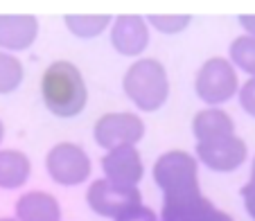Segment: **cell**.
Returning <instances> with one entry per match:
<instances>
[{
    "label": "cell",
    "instance_id": "21",
    "mask_svg": "<svg viewBox=\"0 0 255 221\" xmlns=\"http://www.w3.org/2000/svg\"><path fill=\"white\" fill-rule=\"evenodd\" d=\"M242 199H244V206H246V212L255 219V183H246L244 188L240 190Z\"/></svg>",
    "mask_w": 255,
    "mask_h": 221
},
{
    "label": "cell",
    "instance_id": "3",
    "mask_svg": "<svg viewBox=\"0 0 255 221\" xmlns=\"http://www.w3.org/2000/svg\"><path fill=\"white\" fill-rule=\"evenodd\" d=\"M127 97L144 113L163 109L169 97V77L158 59H138L127 68L122 77Z\"/></svg>",
    "mask_w": 255,
    "mask_h": 221
},
{
    "label": "cell",
    "instance_id": "19",
    "mask_svg": "<svg viewBox=\"0 0 255 221\" xmlns=\"http://www.w3.org/2000/svg\"><path fill=\"white\" fill-rule=\"evenodd\" d=\"M237 97H240L242 109H244L249 115L255 117V77L246 79V82L242 84L240 91H237Z\"/></svg>",
    "mask_w": 255,
    "mask_h": 221
},
{
    "label": "cell",
    "instance_id": "1",
    "mask_svg": "<svg viewBox=\"0 0 255 221\" xmlns=\"http://www.w3.org/2000/svg\"><path fill=\"white\" fill-rule=\"evenodd\" d=\"M154 181L163 190V221H203L212 206L201 192L199 163L181 149L165 151L154 163Z\"/></svg>",
    "mask_w": 255,
    "mask_h": 221
},
{
    "label": "cell",
    "instance_id": "13",
    "mask_svg": "<svg viewBox=\"0 0 255 221\" xmlns=\"http://www.w3.org/2000/svg\"><path fill=\"white\" fill-rule=\"evenodd\" d=\"M192 133L197 142H206V140H215L222 135L235 133V122L224 109L219 106H208V109L199 110L192 120Z\"/></svg>",
    "mask_w": 255,
    "mask_h": 221
},
{
    "label": "cell",
    "instance_id": "4",
    "mask_svg": "<svg viewBox=\"0 0 255 221\" xmlns=\"http://www.w3.org/2000/svg\"><path fill=\"white\" fill-rule=\"evenodd\" d=\"M194 91L199 100L210 106H219L237 95L240 91V77L237 68L224 57H210L203 61L194 77Z\"/></svg>",
    "mask_w": 255,
    "mask_h": 221
},
{
    "label": "cell",
    "instance_id": "11",
    "mask_svg": "<svg viewBox=\"0 0 255 221\" xmlns=\"http://www.w3.org/2000/svg\"><path fill=\"white\" fill-rule=\"evenodd\" d=\"M39 36V20L32 14H0V48L2 52H20L32 48Z\"/></svg>",
    "mask_w": 255,
    "mask_h": 221
},
{
    "label": "cell",
    "instance_id": "9",
    "mask_svg": "<svg viewBox=\"0 0 255 221\" xmlns=\"http://www.w3.org/2000/svg\"><path fill=\"white\" fill-rule=\"evenodd\" d=\"M111 45L122 57H140L149 45V25L138 14H120L111 25Z\"/></svg>",
    "mask_w": 255,
    "mask_h": 221
},
{
    "label": "cell",
    "instance_id": "18",
    "mask_svg": "<svg viewBox=\"0 0 255 221\" xmlns=\"http://www.w3.org/2000/svg\"><path fill=\"white\" fill-rule=\"evenodd\" d=\"M190 20H192V16H190V14H176V16H172V14H165V16L149 14V16H147V23L154 25V27L158 29V32H163V34H178V32H183V29L190 25Z\"/></svg>",
    "mask_w": 255,
    "mask_h": 221
},
{
    "label": "cell",
    "instance_id": "10",
    "mask_svg": "<svg viewBox=\"0 0 255 221\" xmlns=\"http://www.w3.org/2000/svg\"><path fill=\"white\" fill-rule=\"evenodd\" d=\"M102 172L104 178L120 188H138V183L144 176L142 156L135 147H122L113 149L102 158Z\"/></svg>",
    "mask_w": 255,
    "mask_h": 221
},
{
    "label": "cell",
    "instance_id": "6",
    "mask_svg": "<svg viewBox=\"0 0 255 221\" xmlns=\"http://www.w3.org/2000/svg\"><path fill=\"white\" fill-rule=\"evenodd\" d=\"M86 203L95 215L106 219H120L129 210L142 206V192L138 188H120L106 178H97L86 190Z\"/></svg>",
    "mask_w": 255,
    "mask_h": 221
},
{
    "label": "cell",
    "instance_id": "8",
    "mask_svg": "<svg viewBox=\"0 0 255 221\" xmlns=\"http://www.w3.org/2000/svg\"><path fill=\"white\" fill-rule=\"evenodd\" d=\"M194 151H197V160H201L208 169H215V172H235L237 167L244 165L249 156L244 138H240L237 133L197 142Z\"/></svg>",
    "mask_w": 255,
    "mask_h": 221
},
{
    "label": "cell",
    "instance_id": "25",
    "mask_svg": "<svg viewBox=\"0 0 255 221\" xmlns=\"http://www.w3.org/2000/svg\"><path fill=\"white\" fill-rule=\"evenodd\" d=\"M2 138H5V124H2V120H0V144H2Z\"/></svg>",
    "mask_w": 255,
    "mask_h": 221
},
{
    "label": "cell",
    "instance_id": "5",
    "mask_svg": "<svg viewBox=\"0 0 255 221\" xmlns=\"http://www.w3.org/2000/svg\"><path fill=\"white\" fill-rule=\"evenodd\" d=\"M45 169L57 185L75 188V185H82L91 178L93 163L79 144L59 142L45 156Z\"/></svg>",
    "mask_w": 255,
    "mask_h": 221
},
{
    "label": "cell",
    "instance_id": "15",
    "mask_svg": "<svg viewBox=\"0 0 255 221\" xmlns=\"http://www.w3.org/2000/svg\"><path fill=\"white\" fill-rule=\"evenodd\" d=\"M63 20H66V27L79 39L100 36L113 23V18L109 14H66Z\"/></svg>",
    "mask_w": 255,
    "mask_h": 221
},
{
    "label": "cell",
    "instance_id": "2",
    "mask_svg": "<svg viewBox=\"0 0 255 221\" xmlns=\"http://www.w3.org/2000/svg\"><path fill=\"white\" fill-rule=\"evenodd\" d=\"M41 97L45 109L57 117H77L88 102L84 75L68 59L52 61L41 75Z\"/></svg>",
    "mask_w": 255,
    "mask_h": 221
},
{
    "label": "cell",
    "instance_id": "7",
    "mask_svg": "<svg viewBox=\"0 0 255 221\" xmlns=\"http://www.w3.org/2000/svg\"><path fill=\"white\" fill-rule=\"evenodd\" d=\"M95 142L102 149L113 151L122 147H135L144 138V122L135 113H104L93 126Z\"/></svg>",
    "mask_w": 255,
    "mask_h": 221
},
{
    "label": "cell",
    "instance_id": "23",
    "mask_svg": "<svg viewBox=\"0 0 255 221\" xmlns=\"http://www.w3.org/2000/svg\"><path fill=\"white\" fill-rule=\"evenodd\" d=\"M203 221H235V219H233V217L228 215V212H224V210H217V208H212V210H210V215H208Z\"/></svg>",
    "mask_w": 255,
    "mask_h": 221
},
{
    "label": "cell",
    "instance_id": "26",
    "mask_svg": "<svg viewBox=\"0 0 255 221\" xmlns=\"http://www.w3.org/2000/svg\"><path fill=\"white\" fill-rule=\"evenodd\" d=\"M0 221H16L14 217H0Z\"/></svg>",
    "mask_w": 255,
    "mask_h": 221
},
{
    "label": "cell",
    "instance_id": "22",
    "mask_svg": "<svg viewBox=\"0 0 255 221\" xmlns=\"http://www.w3.org/2000/svg\"><path fill=\"white\" fill-rule=\"evenodd\" d=\"M240 25L246 29L249 36H255V14H240Z\"/></svg>",
    "mask_w": 255,
    "mask_h": 221
},
{
    "label": "cell",
    "instance_id": "17",
    "mask_svg": "<svg viewBox=\"0 0 255 221\" xmlns=\"http://www.w3.org/2000/svg\"><path fill=\"white\" fill-rule=\"evenodd\" d=\"M231 63L255 77V36L242 34L231 43Z\"/></svg>",
    "mask_w": 255,
    "mask_h": 221
},
{
    "label": "cell",
    "instance_id": "24",
    "mask_svg": "<svg viewBox=\"0 0 255 221\" xmlns=\"http://www.w3.org/2000/svg\"><path fill=\"white\" fill-rule=\"evenodd\" d=\"M249 183H255V158H253V165H251V178Z\"/></svg>",
    "mask_w": 255,
    "mask_h": 221
},
{
    "label": "cell",
    "instance_id": "14",
    "mask_svg": "<svg viewBox=\"0 0 255 221\" xmlns=\"http://www.w3.org/2000/svg\"><path fill=\"white\" fill-rule=\"evenodd\" d=\"M32 163L18 149H0V190H18L27 183Z\"/></svg>",
    "mask_w": 255,
    "mask_h": 221
},
{
    "label": "cell",
    "instance_id": "12",
    "mask_svg": "<svg viewBox=\"0 0 255 221\" xmlns=\"http://www.w3.org/2000/svg\"><path fill=\"white\" fill-rule=\"evenodd\" d=\"M16 221H61V206L57 197L43 190H32L16 199Z\"/></svg>",
    "mask_w": 255,
    "mask_h": 221
},
{
    "label": "cell",
    "instance_id": "20",
    "mask_svg": "<svg viewBox=\"0 0 255 221\" xmlns=\"http://www.w3.org/2000/svg\"><path fill=\"white\" fill-rule=\"evenodd\" d=\"M116 221H156V212L142 203V206L129 210L127 215H122L120 219H116Z\"/></svg>",
    "mask_w": 255,
    "mask_h": 221
},
{
    "label": "cell",
    "instance_id": "16",
    "mask_svg": "<svg viewBox=\"0 0 255 221\" xmlns=\"http://www.w3.org/2000/svg\"><path fill=\"white\" fill-rule=\"evenodd\" d=\"M25 68L20 59L0 50V95H9L23 84Z\"/></svg>",
    "mask_w": 255,
    "mask_h": 221
}]
</instances>
